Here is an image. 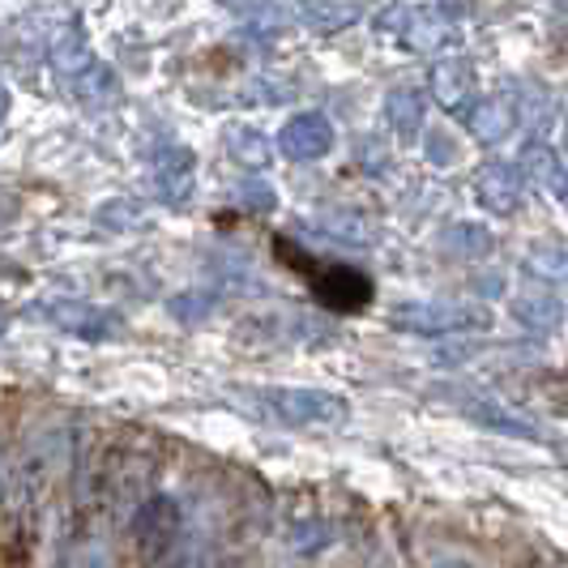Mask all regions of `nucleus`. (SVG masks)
<instances>
[{
  "label": "nucleus",
  "mask_w": 568,
  "mask_h": 568,
  "mask_svg": "<svg viewBox=\"0 0 568 568\" xmlns=\"http://www.w3.org/2000/svg\"><path fill=\"white\" fill-rule=\"evenodd\" d=\"M389 325L402 334H415V338H445L457 329H484L487 313L479 308H466V304H402L389 313Z\"/></svg>",
  "instance_id": "1"
},
{
  "label": "nucleus",
  "mask_w": 568,
  "mask_h": 568,
  "mask_svg": "<svg viewBox=\"0 0 568 568\" xmlns=\"http://www.w3.org/2000/svg\"><path fill=\"white\" fill-rule=\"evenodd\" d=\"M256 398L283 424H334L346 419V402L325 389H261Z\"/></svg>",
  "instance_id": "2"
},
{
  "label": "nucleus",
  "mask_w": 568,
  "mask_h": 568,
  "mask_svg": "<svg viewBox=\"0 0 568 568\" xmlns=\"http://www.w3.org/2000/svg\"><path fill=\"white\" fill-rule=\"evenodd\" d=\"M39 316H43L48 325H57L60 334L85 338V342H108V338H115V329H120V321H115L108 308L85 304V300H43V304H39Z\"/></svg>",
  "instance_id": "3"
},
{
  "label": "nucleus",
  "mask_w": 568,
  "mask_h": 568,
  "mask_svg": "<svg viewBox=\"0 0 568 568\" xmlns=\"http://www.w3.org/2000/svg\"><path fill=\"white\" fill-rule=\"evenodd\" d=\"M278 150L291 163H316L334 150V124L321 112H300L291 115L278 133Z\"/></svg>",
  "instance_id": "4"
},
{
  "label": "nucleus",
  "mask_w": 568,
  "mask_h": 568,
  "mask_svg": "<svg viewBox=\"0 0 568 568\" xmlns=\"http://www.w3.org/2000/svg\"><path fill=\"white\" fill-rule=\"evenodd\" d=\"M475 193H479L484 210H491V214H513L521 205V197H526V175H521L517 163L491 159L475 175Z\"/></svg>",
  "instance_id": "5"
},
{
  "label": "nucleus",
  "mask_w": 568,
  "mask_h": 568,
  "mask_svg": "<svg viewBox=\"0 0 568 568\" xmlns=\"http://www.w3.org/2000/svg\"><path fill=\"white\" fill-rule=\"evenodd\" d=\"M313 291L316 300L325 308H334V313H359V308H368L372 300V283L351 265H329L325 274H316Z\"/></svg>",
  "instance_id": "6"
},
{
  "label": "nucleus",
  "mask_w": 568,
  "mask_h": 568,
  "mask_svg": "<svg viewBox=\"0 0 568 568\" xmlns=\"http://www.w3.org/2000/svg\"><path fill=\"white\" fill-rule=\"evenodd\" d=\"M466 124H470L475 142H484V145L505 142V138H513V133H517V124H521L517 99H509V94H491V99H479V103H470V112H466Z\"/></svg>",
  "instance_id": "7"
},
{
  "label": "nucleus",
  "mask_w": 568,
  "mask_h": 568,
  "mask_svg": "<svg viewBox=\"0 0 568 568\" xmlns=\"http://www.w3.org/2000/svg\"><path fill=\"white\" fill-rule=\"evenodd\" d=\"M432 94H436V103L445 108V112H470V103H475V69L466 64V60H440L436 69H432Z\"/></svg>",
  "instance_id": "8"
},
{
  "label": "nucleus",
  "mask_w": 568,
  "mask_h": 568,
  "mask_svg": "<svg viewBox=\"0 0 568 568\" xmlns=\"http://www.w3.org/2000/svg\"><path fill=\"white\" fill-rule=\"evenodd\" d=\"M64 454H69V436L52 427V432H39L22 454V479L34 487H43L48 479H57L60 466H64Z\"/></svg>",
  "instance_id": "9"
},
{
  "label": "nucleus",
  "mask_w": 568,
  "mask_h": 568,
  "mask_svg": "<svg viewBox=\"0 0 568 568\" xmlns=\"http://www.w3.org/2000/svg\"><path fill=\"white\" fill-rule=\"evenodd\" d=\"M94 64V48H90V34L85 27L73 18V22H64L57 30V39H52V69H57V78L64 82H73L82 69Z\"/></svg>",
  "instance_id": "10"
},
{
  "label": "nucleus",
  "mask_w": 568,
  "mask_h": 568,
  "mask_svg": "<svg viewBox=\"0 0 568 568\" xmlns=\"http://www.w3.org/2000/svg\"><path fill=\"white\" fill-rule=\"evenodd\" d=\"M227 154L235 168L244 171H265L274 163V145L261 129H248V124H231L227 129Z\"/></svg>",
  "instance_id": "11"
},
{
  "label": "nucleus",
  "mask_w": 568,
  "mask_h": 568,
  "mask_svg": "<svg viewBox=\"0 0 568 568\" xmlns=\"http://www.w3.org/2000/svg\"><path fill=\"white\" fill-rule=\"evenodd\" d=\"M462 410H466L470 419H479V424L505 432V436H535V432H539L521 410H513V406H505V402H496V398H466Z\"/></svg>",
  "instance_id": "12"
},
{
  "label": "nucleus",
  "mask_w": 568,
  "mask_h": 568,
  "mask_svg": "<svg viewBox=\"0 0 568 568\" xmlns=\"http://www.w3.org/2000/svg\"><path fill=\"white\" fill-rule=\"evenodd\" d=\"M517 168H521V175H526V184L535 180L539 189H551V197L556 201L565 197V168H560V159H556L542 142L530 145V150H526V159H521Z\"/></svg>",
  "instance_id": "13"
},
{
  "label": "nucleus",
  "mask_w": 568,
  "mask_h": 568,
  "mask_svg": "<svg viewBox=\"0 0 568 568\" xmlns=\"http://www.w3.org/2000/svg\"><path fill=\"white\" fill-rule=\"evenodd\" d=\"M385 115H389L394 133L406 138V142L424 133V99H419L415 90H394V94L385 99Z\"/></svg>",
  "instance_id": "14"
},
{
  "label": "nucleus",
  "mask_w": 568,
  "mask_h": 568,
  "mask_svg": "<svg viewBox=\"0 0 568 568\" xmlns=\"http://www.w3.org/2000/svg\"><path fill=\"white\" fill-rule=\"evenodd\" d=\"M69 85H73V94H78L82 103H112L115 94H120V82H115V73L103 60H94L90 69H82Z\"/></svg>",
  "instance_id": "15"
},
{
  "label": "nucleus",
  "mask_w": 568,
  "mask_h": 568,
  "mask_svg": "<svg viewBox=\"0 0 568 568\" xmlns=\"http://www.w3.org/2000/svg\"><path fill=\"white\" fill-rule=\"evenodd\" d=\"M193 184V154L189 150H168L159 159V189L163 197H184Z\"/></svg>",
  "instance_id": "16"
},
{
  "label": "nucleus",
  "mask_w": 568,
  "mask_h": 568,
  "mask_svg": "<svg viewBox=\"0 0 568 568\" xmlns=\"http://www.w3.org/2000/svg\"><path fill=\"white\" fill-rule=\"evenodd\" d=\"M321 231H325L329 240H338V244H351V248L372 244V223L368 219H359V214H346V210L325 214V219H321Z\"/></svg>",
  "instance_id": "17"
},
{
  "label": "nucleus",
  "mask_w": 568,
  "mask_h": 568,
  "mask_svg": "<svg viewBox=\"0 0 568 568\" xmlns=\"http://www.w3.org/2000/svg\"><path fill=\"white\" fill-rule=\"evenodd\" d=\"M513 316H517L521 325H530V329H551V325L560 321V300H535V295H521V300L513 304Z\"/></svg>",
  "instance_id": "18"
},
{
  "label": "nucleus",
  "mask_w": 568,
  "mask_h": 568,
  "mask_svg": "<svg viewBox=\"0 0 568 568\" xmlns=\"http://www.w3.org/2000/svg\"><path fill=\"white\" fill-rule=\"evenodd\" d=\"M530 274H539V278H551V283H560L565 278V253L560 248H539V253H530Z\"/></svg>",
  "instance_id": "19"
},
{
  "label": "nucleus",
  "mask_w": 568,
  "mask_h": 568,
  "mask_svg": "<svg viewBox=\"0 0 568 568\" xmlns=\"http://www.w3.org/2000/svg\"><path fill=\"white\" fill-rule=\"evenodd\" d=\"M449 244L462 248V253H470V256H484L487 248H491V235H487L484 227H454Z\"/></svg>",
  "instance_id": "20"
},
{
  "label": "nucleus",
  "mask_w": 568,
  "mask_h": 568,
  "mask_svg": "<svg viewBox=\"0 0 568 568\" xmlns=\"http://www.w3.org/2000/svg\"><path fill=\"white\" fill-rule=\"evenodd\" d=\"M9 108H13V99H9V90L0 85V124H4V115H9Z\"/></svg>",
  "instance_id": "21"
},
{
  "label": "nucleus",
  "mask_w": 568,
  "mask_h": 568,
  "mask_svg": "<svg viewBox=\"0 0 568 568\" xmlns=\"http://www.w3.org/2000/svg\"><path fill=\"white\" fill-rule=\"evenodd\" d=\"M231 9H248V4H253V0H227Z\"/></svg>",
  "instance_id": "22"
},
{
  "label": "nucleus",
  "mask_w": 568,
  "mask_h": 568,
  "mask_svg": "<svg viewBox=\"0 0 568 568\" xmlns=\"http://www.w3.org/2000/svg\"><path fill=\"white\" fill-rule=\"evenodd\" d=\"M0 487H4V457H0Z\"/></svg>",
  "instance_id": "23"
}]
</instances>
